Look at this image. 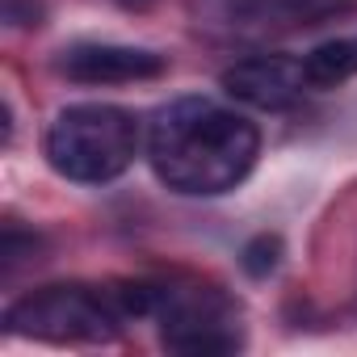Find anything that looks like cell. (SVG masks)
<instances>
[{"mask_svg": "<svg viewBox=\"0 0 357 357\" xmlns=\"http://www.w3.org/2000/svg\"><path fill=\"white\" fill-rule=\"evenodd\" d=\"M282 257H286V244H282V236H269V231H261V236H252V240L244 244V252H240V265H244V273H248V278H269V273L282 265Z\"/></svg>", "mask_w": 357, "mask_h": 357, "instance_id": "9", "label": "cell"}, {"mask_svg": "<svg viewBox=\"0 0 357 357\" xmlns=\"http://www.w3.org/2000/svg\"><path fill=\"white\" fill-rule=\"evenodd\" d=\"M151 319H160V344L168 353L215 357V353H236L244 344V328L236 319V307L215 286L155 282Z\"/></svg>", "mask_w": 357, "mask_h": 357, "instance_id": "4", "label": "cell"}, {"mask_svg": "<svg viewBox=\"0 0 357 357\" xmlns=\"http://www.w3.org/2000/svg\"><path fill=\"white\" fill-rule=\"evenodd\" d=\"M126 311L101 286H43L5 311L9 336L51 340V344H109L118 340Z\"/></svg>", "mask_w": 357, "mask_h": 357, "instance_id": "3", "label": "cell"}, {"mask_svg": "<svg viewBox=\"0 0 357 357\" xmlns=\"http://www.w3.org/2000/svg\"><path fill=\"white\" fill-rule=\"evenodd\" d=\"M349 0H206L202 26L227 38H273L340 17Z\"/></svg>", "mask_w": 357, "mask_h": 357, "instance_id": "5", "label": "cell"}, {"mask_svg": "<svg viewBox=\"0 0 357 357\" xmlns=\"http://www.w3.org/2000/svg\"><path fill=\"white\" fill-rule=\"evenodd\" d=\"M118 5H122V9H143L147 0H118Z\"/></svg>", "mask_w": 357, "mask_h": 357, "instance_id": "10", "label": "cell"}, {"mask_svg": "<svg viewBox=\"0 0 357 357\" xmlns=\"http://www.w3.org/2000/svg\"><path fill=\"white\" fill-rule=\"evenodd\" d=\"M219 84H223V93H227L231 101H240V105H248V109H265V114L290 109L294 101H303V93H311L303 59L278 55V51L236 59V63L219 76Z\"/></svg>", "mask_w": 357, "mask_h": 357, "instance_id": "6", "label": "cell"}, {"mask_svg": "<svg viewBox=\"0 0 357 357\" xmlns=\"http://www.w3.org/2000/svg\"><path fill=\"white\" fill-rule=\"evenodd\" d=\"M168 59L143 47H118V43H76L59 55V72L76 84H135L164 76Z\"/></svg>", "mask_w": 357, "mask_h": 357, "instance_id": "7", "label": "cell"}, {"mask_svg": "<svg viewBox=\"0 0 357 357\" xmlns=\"http://www.w3.org/2000/svg\"><path fill=\"white\" fill-rule=\"evenodd\" d=\"M303 68H307V84L311 93H324V89H340L357 76V34L349 38H332V43H319L315 51L303 55Z\"/></svg>", "mask_w": 357, "mask_h": 357, "instance_id": "8", "label": "cell"}, {"mask_svg": "<svg viewBox=\"0 0 357 357\" xmlns=\"http://www.w3.org/2000/svg\"><path fill=\"white\" fill-rule=\"evenodd\" d=\"M147 164L181 198H219L248 181L261 130L211 97H176L147 122Z\"/></svg>", "mask_w": 357, "mask_h": 357, "instance_id": "1", "label": "cell"}, {"mask_svg": "<svg viewBox=\"0 0 357 357\" xmlns=\"http://www.w3.org/2000/svg\"><path fill=\"white\" fill-rule=\"evenodd\" d=\"M143 147L139 118L122 105H68L55 114L43 139L47 164L76 185H109L135 164Z\"/></svg>", "mask_w": 357, "mask_h": 357, "instance_id": "2", "label": "cell"}]
</instances>
